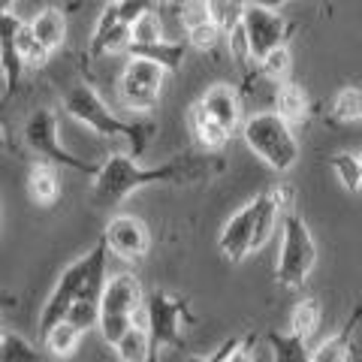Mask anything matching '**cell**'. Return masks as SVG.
<instances>
[{
	"mask_svg": "<svg viewBox=\"0 0 362 362\" xmlns=\"http://www.w3.org/2000/svg\"><path fill=\"white\" fill-rule=\"evenodd\" d=\"M320 302L314 296H305L302 302H296V308L290 314V335H296L299 341H308L320 326Z\"/></svg>",
	"mask_w": 362,
	"mask_h": 362,
	"instance_id": "23",
	"label": "cell"
},
{
	"mask_svg": "<svg viewBox=\"0 0 362 362\" xmlns=\"http://www.w3.org/2000/svg\"><path fill=\"white\" fill-rule=\"evenodd\" d=\"M115 354H118L121 362H157L145 326H133V329L115 344Z\"/></svg>",
	"mask_w": 362,
	"mask_h": 362,
	"instance_id": "22",
	"label": "cell"
},
{
	"mask_svg": "<svg viewBox=\"0 0 362 362\" xmlns=\"http://www.w3.org/2000/svg\"><path fill=\"white\" fill-rule=\"evenodd\" d=\"M78 338H82V332L73 329V326L64 320L58 326H52V329L42 335V341H45V347H49L54 356H70L73 350L78 347Z\"/></svg>",
	"mask_w": 362,
	"mask_h": 362,
	"instance_id": "29",
	"label": "cell"
},
{
	"mask_svg": "<svg viewBox=\"0 0 362 362\" xmlns=\"http://www.w3.org/2000/svg\"><path fill=\"white\" fill-rule=\"evenodd\" d=\"M226 42H230V52H233V58L239 61L242 66L247 64V61H254L251 58V45H247V37H245V30L242 28H235L230 37H226Z\"/></svg>",
	"mask_w": 362,
	"mask_h": 362,
	"instance_id": "36",
	"label": "cell"
},
{
	"mask_svg": "<svg viewBox=\"0 0 362 362\" xmlns=\"http://www.w3.org/2000/svg\"><path fill=\"white\" fill-rule=\"evenodd\" d=\"M242 30L247 37V45H251V58L259 64L275 49H284L293 33V25L278 9H272L266 4H245Z\"/></svg>",
	"mask_w": 362,
	"mask_h": 362,
	"instance_id": "7",
	"label": "cell"
},
{
	"mask_svg": "<svg viewBox=\"0 0 362 362\" xmlns=\"http://www.w3.org/2000/svg\"><path fill=\"white\" fill-rule=\"evenodd\" d=\"M254 347H257V335H245L242 344L235 347V354H233L230 359H223V362H257Z\"/></svg>",
	"mask_w": 362,
	"mask_h": 362,
	"instance_id": "39",
	"label": "cell"
},
{
	"mask_svg": "<svg viewBox=\"0 0 362 362\" xmlns=\"http://www.w3.org/2000/svg\"><path fill=\"white\" fill-rule=\"evenodd\" d=\"M187 121H190V133H194V139L197 145L206 154H218L226 142H230V133H226L223 127H218L209 115H206V109H202L199 103L190 106L187 112Z\"/></svg>",
	"mask_w": 362,
	"mask_h": 362,
	"instance_id": "19",
	"label": "cell"
},
{
	"mask_svg": "<svg viewBox=\"0 0 362 362\" xmlns=\"http://www.w3.org/2000/svg\"><path fill=\"white\" fill-rule=\"evenodd\" d=\"M308 112H311L308 94L302 90V85L290 82V78L278 85V90H275V115H281L293 127V124H302L305 118H308Z\"/></svg>",
	"mask_w": 362,
	"mask_h": 362,
	"instance_id": "21",
	"label": "cell"
},
{
	"mask_svg": "<svg viewBox=\"0 0 362 362\" xmlns=\"http://www.w3.org/2000/svg\"><path fill=\"white\" fill-rule=\"evenodd\" d=\"M254 223H257V197L235 211L221 230L218 247L230 263H242L247 254H254Z\"/></svg>",
	"mask_w": 362,
	"mask_h": 362,
	"instance_id": "11",
	"label": "cell"
},
{
	"mask_svg": "<svg viewBox=\"0 0 362 362\" xmlns=\"http://www.w3.org/2000/svg\"><path fill=\"white\" fill-rule=\"evenodd\" d=\"M211 157H197V154H185V157H173L160 166H139L127 154H115L109 160L100 163V173L94 178V202L100 206H112L121 202L124 197H130L133 190L151 187V185H181V181H197L202 175H209Z\"/></svg>",
	"mask_w": 362,
	"mask_h": 362,
	"instance_id": "1",
	"label": "cell"
},
{
	"mask_svg": "<svg viewBox=\"0 0 362 362\" xmlns=\"http://www.w3.org/2000/svg\"><path fill=\"white\" fill-rule=\"evenodd\" d=\"M6 145V133H4V127H0V148Z\"/></svg>",
	"mask_w": 362,
	"mask_h": 362,
	"instance_id": "43",
	"label": "cell"
},
{
	"mask_svg": "<svg viewBox=\"0 0 362 362\" xmlns=\"http://www.w3.org/2000/svg\"><path fill=\"white\" fill-rule=\"evenodd\" d=\"M329 166H332V173L338 175V181H341L344 190L359 194V154H347V151L332 154Z\"/></svg>",
	"mask_w": 362,
	"mask_h": 362,
	"instance_id": "30",
	"label": "cell"
},
{
	"mask_svg": "<svg viewBox=\"0 0 362 362\" xmlns=\"http://www.w3.org/2000/svg\"><path fill=\"white\" fill-rule=\"evenodd\" d=\"M103 242L112 254H118L121 259L127 263H136L148 254L151 247V233L139 218L133 214H115L109 223H106V233H103Z\"/></svg>",
	"mask_w": 362,
	"mask_h": 362,
	"instance_id": "10",
	"label": "cell"
},
{
	"mask_svg": "<svg viewBox=\"0 0 362 362\" xmlns=\"http://www.w3.org/2000/svg\"><path fill=\"white\" fill-rule=\"evenodd\" d=\"M190 308L187 299L173 296L166 290H154L145 296V329H148L151 338V350L154 359L163 347L181 350L185 347V335H181V323H190Z\"/></svg>",
	"mask_w": 362,
	"mask_h": 362,
	"instance_id": "6",
	"label": "cell"
},
{
	"mask_svg": "<svg viewBox=\"0 0 362 362\" xmlns=\"http://www.w3.org/2000/svg\"><path fill=\"white\" fill-rule=\"evenodd\" d=\"M25 142L33 154L42 157V160L52 163V166H66V169H76V173L94 175V178L100 173V163L76 157L73 151H66L61 145V124H58V115H54L52 109H37L25 121Z\"/></svg>",
	"mask_w": 362,
	"mask_h": 362,
	"instance_id": "5",
	"label": "cell"
},
{
	"mask_svg": "<svg viewBox=\"0 0 362 362\" xmlns=\"http://www.w3.org/2000/svg\"><path fill=\"white\" fill-rule=\"evenodd\" d=\"M199 106L206 109V115L218 124V127H223L230 136L245 124L242 121V100H239V94H235L230 85H223V82L211 85L206 94H202Z\"/></svg>",
	"mask_w": 362,
	"mask_h": 362,
	"instance_id": "14",
	"label": "cell"
},
{
	"mask_svg": "<svg viewBox=\"0 0 362 362\" xmlns=\"http://www.w3.org/2000/svg\"><path fill=\"white\" fill-rule=\"evenodd\" d=\"M145 9H151V4H145V0H118V16H121L124 25H130V28Z\"/></svg>",
	"mask_w": 362,
	"mask_h": 362,
	"instance_id": "38",
	"label": "cell"
},
{
	"mask_svg": "<svg viewBox=\"0 0 362 362\" xmlns=\"http://www.w3.org/2000/svg\"><path fill=\"white\" fill-rule=\"evenodd\" d=\"M16 52H18L21 66H42L45 61H49V52H45L42 45L37 42V37H33V30H30L28 21L21 25L18 37H16Z\"/></svg>",
	"mask_w": 362,
	"mask_h": 362,
	"instance_id": "28",
	"label": "cell"
},
{
	"mask_svg": "<svg viewBox=\"0 0 362 362\" xmlns=\"http://www.w3.org/2000/svg\"><path fill=\"white\" fill-rule=\"evenodd\" d=\"M130 45H151V42H160L166 40L163 37V18L157 16V6L151 4V9H145V13L133 21L130 28Z\"/></svg>",
	"mask_w": 362,
	"mask_h": 362,
	"instance_id": "25",
	"label": "cell"
},
{
	"mask_svg": "<svg viewBox=\"0 0 362 362\" xmlns=\"http://www.w3.org/2000/svg\"><path fill=\"white\" fill-rule=\"evenodd\" d=\"M28 197L37 202V206H54L61 197V175H58V166L52 163H33L30 173H28Z\"/></svg>",
	"mask_w": 362,
	"mask_h": 362,
	"instance_id": "17",
	"label": "cell"
},
{
	"mask_svg": "<svg viewBox=\"0 0 362 362\" xmlns=\"http://www.w3.org/2000/svg\"><path fill=\"white\" fill-rule=\"evenodd\" d=\"M66 323L78 332H88L100 326V305L97 302H76L70 311H66Z\"/></svg>",
	"mask_w": 362,
	"mask_h": 362,
	"instance_id": "33",
	"label": "cell"
},
{
	"mask_svg": "<svg viewBox=\"0 0 362 362\" xmlns=\"http://www.w3.org/2000/svg\"><path fill=\"white\" fill-rule=\"evenodd\" d=\"M175 9H178V18H181V25H185V30H194L199 25H206V21H211L209 4H181Z\"/></svg>",
	"mask_w": 362,
	"mask_h": 362,
	"instance_id": "35",
	"label": "cell"
},
{
	"mask_svg": "<svg viewBox=\"0 0 362 362\" xmlns=\"http://www.w3.org/2000/svg\"><path fill=\"white\" fill-rule=\"evenodd\" d=\"M242 344V338L239 335H233V338H226V341L214 350L211 356H187V362H223V359H230L235 354V347Z\"/></svg>",
	"mask_w": 362,
	"mask_h": 362,
	"instance_id": "37",
	"label": "cell"
},
{
	"mask_svg": "<svg viewBox=\"0 0 362 362\" xmlns=\"http://www.w3.org/2000/svg\"><path fill=\"white\" fill-rule=\"evenodd\" d=\"M130 25H124L121 16H118V4H109L100 16L94 33H90V45H88V54L90 58H103V54L112 52H127L130 49Z\"/></svg>",
	"mask_w": 362,
	"mask_h": 362,
	"instance_id": "13",
	"label": "cell"
},
{
	"mask_svg": "<svg viewBox=\"0 0 362 362\" xmlns=\"http://www.w3.org/2000/svg\"><path fill=\"white\" fill-rule=\"evenodd\" d=\"M359 194H362V154H359Z\"/></svg>",
	"mask_w": 362,
	"mask_h": 362,
	"instance_id": "42",
	"label": "cell"
},
{
	"mask_svg": "<svg viewBox=\"0 0 362 362\" xmlns=\"http://www.w3.org/2000/svg\"><path fill=\"white\" fill-rule=\"evenodd\" d=\"M290 66H293V61H290V49L284 45V49H275L272 54H266L263 61H259V73L263 76H269L272 82H287V76H290Z\"/></svg>",
	"mask_w": 362,
	"mask_h": 362,
	"instance_id": "32",
	"label": "cell"
},
{
	"mask_svg": "<svg viewBox=\"0 0 362 362\" xmlns=\"http://www.w3.org/2000/svg\"><path fill=\"white\" fill-rule=\"evenodd\" d=\"M0 362H40V354L21 335L6 332L4 344H0Z\"/></svg>",
	"mask_w": 362,
	"mask_h": 362,
	"instance_id": "31",
	"label": "cell"
},
{
	"mask_svg": "<svg viewBox=\"0 0 362 362\" xmlns=\"http://www.w3.org/2000/svg\"><path fill=\"white\" fill-rule=\"evenodd\" d=\"M64 109L66 115L76 118L78 124H85V127H90L94 133L100 136H124L133 151L139 154L145 148V139L151 136V124H130V121H121L112 115V109L103 103V97L97 94L90 85H76L64 94Z\"/></svg>",
	"mask_w": 362,
	"mask_h": 362,
	"instance_id": "2",
	"label": "cell"
},
{
	"mask_svg": "<svg viewBox=\"0 0 362 362\" xmlns=\"http://www.w3.org/2000/svg\"><path fill=\"white\" fill-rule=\"evenodd\" d=\"M163 78H166V73L157 64L130 58L121 73V82H118L121 103L136 112L154 109L157 100H160V90H163Z\"/></svg>",
	"mask_w": 362,
	"mask_h": 362,
	"instance_id": "9",
	"label": "cell"
},
{
	"mask_svg": "<svg viewBox=\"0 0 362 362\" xmlns=\"http://www.w3.org/2000/svg\"><path fill=\"white\" fill-rule=\"evenodd\" d=\"M21 21L16 13H6V9H0V64H4L6 70V82H9V94L18 88V78H21V61H18V52H16V37L21 30Z\"/></svg>",
	"mask_w": 362,
	"mask_h": 362,
	"instance_id": "15",
	"label": "cell"
},
{
	"mask_svg": "<svg viewBox=\"0 0 362 362\" xmlns=\"http://www.w3.org/2000/svg\"><path fill=\"white\" fill-rule=\"evenodd\" d=\"M245 145L251 148L266 166L287 173L299 160V142L290 124L275 112H257L242 124Z\"/></svg>",
	"mask_w": 362,
	"mask_h": 362,
	"instance_id": "3",
	"label": "cell"
},
{
	"mask_svg": "<svg viewBox=\"0 0 362 362\" xmlns=\"http://www.w3.org/2000/svg\"><path fill=\"white\" fill-rule=\"evenodd\" d=\"M28 25L33 30V37H37V42L49 54L54 49H61L64 40H66V18H64L61 9H54V6H45L42 13L33 16V21H28Z\"/></svg>",
	"mask_w": 362,
	"mask_h": 362,
	"instance_id": "18",
	"label": "cell"
},
{
	"mask_svg": "<svg viewBox=\"0 0 362 362\" xmlns=\"http://www.w3.org/2000/svg\"><path fill=\"white\" fill-rule=\"evenodd\" d=\"M145 305V293L139 287V281L127 272L109 278L103 299H100V317H130L136 320V311Z\"/></svg>",
	"mask_w": 362,
	"mask_h": 362,
	"instance_id": "12",
	"label": "cell"
},
{
	"mask_svg": "<svg viewBox=\"0 0 362 362\" xmlns=\"http://www.w3.org/2000/svg\"><path fill=\"white\" fill-rule=\"evenodd\" d=\"M185 42L178 40H160V42H151V45H130L127 49V58H136V61H148V64H157L163 73H175L181 61H185Z\"/></svg>",
	"mask_w": 362,
	"mask_h": 362,
	"instance_id": "16",
	"label": "cell"
},
{
	"mask_svg": "<svg viewBox=\"0 0 362 362\" xmlns=\"http://www.w3.org/2000/svg\"><path fill=\"white\" fill-rule=\"evenodd\" d=\"M266 341L272 347V359L275 362H314L311 350L305 347V341H299L296 335L290 332H266Z\"/></svg>",
	"mask_w": 362,
	"mask_h": 362,
	"instance_id": "24",
	"label": "cell"
},
{
	"mask_svg": "<svg viewBox=\"0 0 362 362\" xmlns=\"http://www.w3.org/2000/svg\"><path fill=\"white\" fill-rule=\"evenodd\" d=\"M4 335H6V329H4V320H0V344H4Z\"/></svg>",
	"mask_w": 362,
	"mask_h": 362,
	"instance_id": "44",
	"label": "cell"
},
{
	"mask_svg": "<svg viewBox=\"0 0 362 362\" xmlns=\"http://www.w3.org/2000/svg\"><path fill=\"white\" fill-rule=\"evenodd\" d=\"M281 230H284V242H281V257H278V269L275 278L281 287L296 290L305 284V278L311 275V269L317 263V245L314 235L308 230V223L302 221V214L290 211L281 221Z\"/></svg>",
	"mask_w": 362,
	"mask_h": 362,
	"instance_id": "4",
	"label": "cell"
},
{
	"mask_svg": "<svg viewBox=\"0 0 362 362\" xmlns=\"http://www.w3.org/2000/svg\"><path fill=\"white\" fill-rule=\"evenodd\" d=\"M359 320H362V305H356V308H354L350 320L341 326V332L332 335V338H326V341L314 350L311 359L314 362H350V341H354V332H356Z\"/></svg>",
	"mask_w": 362,
	"mask_h": 362,
	"instance_id": "20",
	"label": "cell"
},
{
	"mask_svg": "<svg viewBox=\"0 0 362 362\" xmlns=\"http://www.w3.org/2000/svg\"><path fill=\"white\" fill-rule=\"evenodd\" d=\"M332 121L354 124L362 121V88H341L332 100Z\"/></svg>",
	"mask_w": 362,
	"mask_h": 362,
	"instance_id": "26",
	"label": "cell"
},
{
	"mask_svg": "<svg viewBox=\"0 0 362 362\" xmlns=\"http://www.w3.org/2000/svg\"><path fill=\"white\" fill-rule=\"evenodd\" d=\"M6 308H16V296H9V293H0V311Z\"/></svg>",
	"mask_w": 362,
	"mask_h": 362,
	"instance_id": "40",
	"label": "cell"
},
{
	"mask_svg": "<svg viewBox=\"0 0 362 362\" xmlns=\"http://www.w3.org/2000/svg\"><path fill=\"white\" fill-rule=\"evenodd\" d=\"M209 13H211V21L218 25V30L223 33V40H226L235 28H242L245 4H230V0H214V4H209Z\"/></svg>",
	"mask_w": 362,
	"mask_h": 362,
	"instance_id": "27",
	"label": "cell"
},
{
	"mask_svg": "<svg viewBox=\"0 0 362 362\" xmlns=\"http://www.w3.org/2000/svg\"><path fill=\"white\" fill-rule=\"evenodd\" d=\"M90 266H94V257H90V251H88L85 257H78L76 263H70L64 269L61 281L54 284L52 296L45 299V305H42V314H40V332L42 335L49 332L52 326H58V323L66 320V311H70L73 305L78 302V296H82V290H85Z\"/></svg>",
	"mask_w": 362,
	"mask_h": 362,
	"instance_id": "8",
	"label": "cell"
},
{
	"mask_svg": "<svg viewBox=\"0 0 362 362\" xmlns=\"http://www.w3.org/2000/svg\"><path fill=\"white\" fill-rule=\"evenodd\" d=\"M0 94H9V82H6V70L0 64Z\"/></svg>",
	"mask_w": 362,
	"mask_h": 362,
	"instance_id": "41",
	"label": "cell"
},
{
	"mask_svg": "<svg viewBox=\"0 0 362 362\" xmlns=\"http://www.w3.org/2000/svg\"><path fill=\"white\" fill-rule=\"evenodd\" d=\"M187 40H190V45H194V49H199V52H211L214 45L223 40V33L218 30V25H214V21H206V25H199V28H194V30H187Z\"/></svg>",
	"mask_w": 362,
	"mask_h": 362,
	"instance_id": "34",
	"label": "cell"
}]
</instances>
